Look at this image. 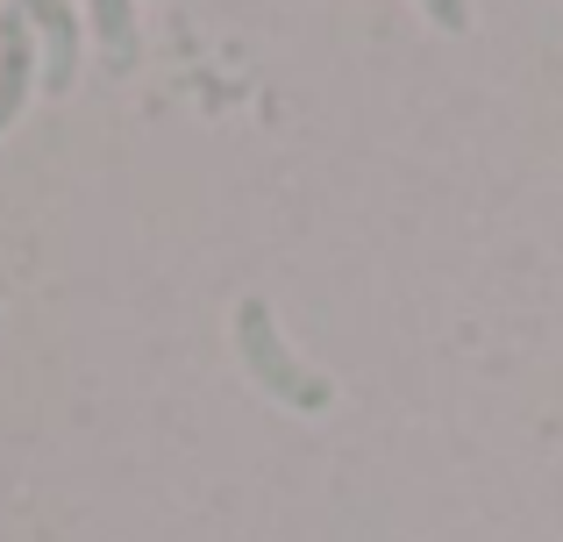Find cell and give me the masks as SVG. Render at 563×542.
Masks as SVG:
<instances>
[{
	"mask_svg": "<svg viewBox=\"0 0 563 542\" xmlns=\"http://www.w3.org/2000/svg\"><path fill=\"white\" fill-rule=\"evenodd\" d=\"M235 357H243V372L257 378L264 392H272L278 407H292V414H321V407L335 400V386L314 372V364H300L286 350V335H278V321H272V307L250 292L243 307H235Z\"/></svg>",
	"mask_w": 563,
	"mask_h": 542,
	"instance_id": "6da1fadb",
	"label": "cell"
},
{
	"mask_svg": "<svg viewBox=\"0 0 563 542\" xmlns=\"http://www.w3.org/2000/svg\"><path fill=\"white\" fill-rule=\"evenodd\" d=\"M86 14H93V36H100V51H108V65L136 71V57H143L136 8H129V0H86Z\"/></svg>",
	"mask_w": 563,
	"mask_h": 542,
	"instance_id": "277c9868",
	"label": "cell"
},
{
	"mask_svg": "<svg viewBox=\"0 0 563 542\" xmlns=\"http://www.w3.org/2000/svg\"><path fill=\"white\" fill-rule=\"evenodd\" d=\"M43 79V51H36V29H29V14L14 8H0V129L22 114V100H29V86Z\"/></svg>",
	"mask_w": 563,
	"mask_h": 542,
	"instance_id": "3957f363",
	"label": "cell"
},
{
	"mask_svg": "<svg viewBox=\"0 0 563 542\" xmlns=\"http://www.w3.org/2000/svg\"><path fill=\"white\" fill-rule=\"evenodd\" d=\"M14 8L36 29L43 86H51V93H71V79H79V14H71V0H14Z\"/></svg>",
	"mask_w": 563,
	"mask_h": 542,
	"instance_id": "7a4b0ae2",
	"label": "cell"
},
{
	"mask_svg": "<svg viewBox=\"0 0 563 542\" xmlns=\"http://www.w3.org/2000/svg\"><path fill=\"white\" fill-rule=\"evenodd\" d=\"M421 8H428V22H435V29H450V36L471 22V0H421Z\"/></svg>",
	"mask_w": 563,
	"mask_h": 542,
	"instance_id": "5b68a950",
	"label": "cell"
}]
</instances>
